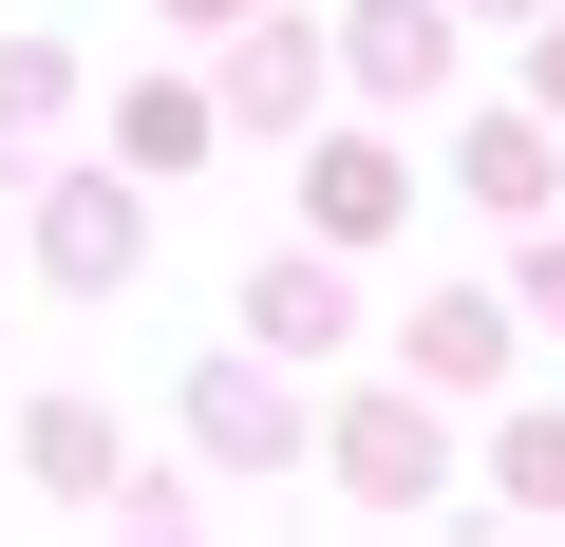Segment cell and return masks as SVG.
I'll list each match as a JSON object with an SVG mask.
<instances>
[{
	"mask_svg": "<svg viewBox=\"0 0 565 547\" xmlns=\"http://www.w3.org/2000/svg\"><path fill=\"white\" fill-rule=\"evenodd\" d=\"M340 322H359V284H340L321 245H282L264 284H245V340H264V359H340Z\"/></svg>",
	"mask_w": 565,
	"mask_h": 547,
	"instance_id": "1",
	"label": "cell"
},
{
	"mask_svg": "<svg viewBox=\"0 0 565 547\" xmlns=\"http://www.w3.org/2000/svg\"><path fill=\"white\" fill-rule=\"evenodd\" d=\"M340 491H359V509H434V415H415V397H359V415H340Z\"/></svg>",
	"mask_w": 565,
	"mask_h": 547,
	"instance_id": "2",
	"label": "cell"
},
{
	"mask_svg": "<svg viewBox=\"0 0 565 547\" xmlns=\"http://www.w3.org/2000/svg\"><path fill=\"white\" fill-rule=\"evenodd\" d=\"M39 264H57V284H114V264H132V170H76L57 227H39Z\"/></svg>",
	"mask_w": 565,
	"mask_h": 547,
	"instance_id": "3",
	"label": "cell"
},
{
	"mask_svg": "<svg viewBox=\"0 0 565 547\" xmlns=\"http://www.w3.org/2000/svg\"><path fill=\"white\" fill-rule=\"evenodd\" d=\"M415 378H434V397H490V378H509V322H490V303H415Z\"/></svg>",
	"mask_w": 565,
	"mask_h": 547,
	"instance_id": "4",
	"label": "cell"
},
{
	"mask_svg": "<svg viewBox=\"0 0 565 547\" xmlns=\"http://www.w3.org/2000/svg\"><path fill=\"white\" fill-rule=\"evenodd\" d=\"M189 415H207V453H245V472H264V453H302V415H282V397H264L245 359H226V378H207Z\"/></svg>",
	"mask_w": 565,
	"mask_h": 547,
	"instance_id": "5",
	"label": "cell"
},
{
	"mask_svg": "<svg viewBox=\"0 0 565 547\" xmlns=\"http://www.w3.org/2000/svg\"><path fill=\"white\" fill-rule=\"evenodd\" d=\"M434 57H452V20H434V0H377V20H359V76H377V95H415Z\"/></svg>",
	"mask_w": 565,
	"mask_h": 547,
	"instance_id": "6",
	"label": "cell"
},
{
	"mask_svg": "<svg viewBox=\"0 0 565 547\" xmlns=\"http://www.w3.org/2000/svg\"><path fill=\"white\" fill-rule=\"evenodd\" d=\"M471 208H546V114H490L471 133Z\"/></svg>",
	"mask_w": 565,
	"mask_h": 547,
	"instance_id": "7",
	"label": "cell"
},
{
	"mask_svg": "<svg viewBox=\"0 0 565 547\" xmlns=\"http://www.w3.org/2000/svg\"><path fill=\"white\" fill-rule=\"evenodd\" d=\"M321 227L377 245V227H396V151H321Z\"/></svg>",
	"mask_w": 565,
	"mask_h": 547,
	"instance_id": "8",
	"label": "cell"
},
{
	"mask_svg": "<svg viewBox=\"0 0 565 547\" xmlns=\"http://www.w3.org/2000/svg\"><path fill=\"white\" fill-rule=\"evenodd\" d=\"M302 76H321L302 39H245V76H226V114H245V133H264V114H302Z\"/></svg>",
	"mask_w": 565,
	"mask_h": 547,
	"instance_id": "9",
	"label": "cell"
},
{
	"mask_svg": "<svg viewBox=\"0 0 565 547\" xmlns=\"http://www.w3.org/2000/svg\"><path fill=\"white\" fill-rule=\"evenodd\" d=\"M132 170H207V95H132Z\"/></svg>",
	"mask_w": 565,
	"mask_h": 547,
	"instance_id": "10",
	"label": "cell"
},
{
	"mask_svg": "<svg viewBox=\"0 0 565 547\" xmlns=\"http://www.w3.org/2000/svg\"><path fill=\"white\" fill-rule=\"evenodd\" d=\"M20 453H39V472H57V491H114V434H95V415H76V397H57V415H39V434H20Z\"/></svg>",
	"mask_w": 565,
	"mask_h": 547,
	"instance_id": "11",
	"label": "cell"
},
{
	"mask_svg": "<svg viewBox=\"0 0 565 547\" xmlns=\"http://www.w3.org/2000/svg\"><path fill=\"white\" fill-rule=\"evenodd\" d=\"M509 509H565V415H509Z\"/></svg>",
	"mask_w": 565,
	"mask_h": 547,
	"instance_id": "12",
	"label": "cell"
},
{
	"mask_svg": "<svg viewBox=\"0 0 565 547\" xmlns=\"http://www.w3.org/2000/svg\"><path fill=\"white\" fill-rule=\"evenodd\" d=\"M57 95H76V76H57V57H39V39H20V57H0V133H39V114H57Z\"/></svg>",
	"mask_w": 565,
	"mask_h": 547,
	"instance_id": "13",
	"label": "cell"
},
{
	"mask_svg": "<svg viewBox=\"0 0 565 547\" xmlns=\"http://www.w3.org/2000/svg\"><path fill=\"white\" fill-rule=\"evenodd\" d=\"M527 322H546V340H565V245H546V264H527Z\"/></svg>",
	"mask_w": 565,
	"mask_h": 547,
	"instance_id": "14",
	"label": "cell"
},
{
	"mask_svg": "<svg viewBox=\"0 0 565 547\" xmlns=\"http://www.w3.org/2000/svg\"><path fill=\"white\" fill-rule=\"evenodd\" d=\"M546 114H565V20H546Z\"/></svg>",
	"mask_w": 565,
	"mask_h": 547,
	"instance_id": "15",
	"label": "cell"
},
{
	"mask_svg": "<svg viewBox=\"0 0 565 547\" xmlns=\"http://www.w3.org/2000/svg\"><path fill=\"white\" fill-rule=\"evenodd\" d=\"M490 20H546V0H490Z\"/></svg>",
	"mask_w": 565,
	"mask_h": 547,
	"instance_id": "16",
	"label": "cell"
},
{
	"mask_svg": "<svg viewBox=\"0 0 565 547\" xmlns=\"http://www.w3.org/2000/svg\"><path fill=\"white\" fill-rule=\"evenodd\" d=\"M189 20H226V0H189Z\"/></svg>",
	"mask_w": 565,
	"mask_h": 547,
	"instance_id": "17",
	"label": "cell"
}]
</instances>
